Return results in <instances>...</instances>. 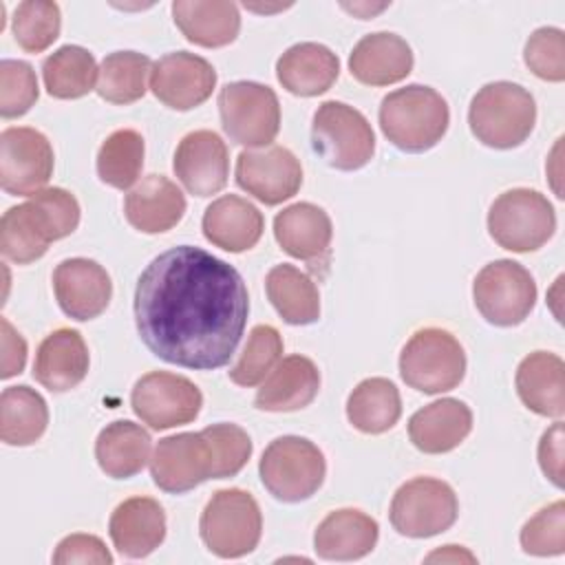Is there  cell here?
<instances>
[{
  "label": "cell",
  "mask_w": 565,
  "mask_h": 565,
  "mask_svg": "<svg viewBox=\"0 0 565 565\" xmlns=\"http://www.w3.org/2000/svg\"><path fill=\"white\" fill-rule=\"evenodd\" d=\"M380 536L377 521L362 510L329 512L313 532V550L324 561H358L373 552Z\"/></svg>",
  "instance_id": "24"
},
{
  "label": "cell",
  "mask_w": 565,
  "mask_h": 565,
  "mask_svg": "<svg viewBox=\"0 0 565 565\" xmlns=\"http://www.w3.org/2000/svg\"><path fill=\"white\" fill-rule=\"evenodd\" d=\"M40 88L35 71L22 60L0 62V115L4 119L22 117L38 102Z\"/></svg>",
  "instance_id": "41"
},
{
  "label": "cell",
  "mask_w": 565,
  "mask_h": 565,
  "mask_svg": "<svg viewBox=\"0 0 565 565\" xmlns=\"http://www.w3.org/2000/svg\"><path fill=\"white\" fill-rule=\"evenodd\" d=\"M95 459L113 479H130L143 470L150 459V435L139 424L117 419L99 430Z\"/></svg>",
  "instance_id": "31"
},
{
  "label": "cell",
  "mask_w": 565,
  "mask_h": 565,
  "mask_svg": "<svg viewBox=\"0 0 565 565\" xmlns=\"http://www.w3.org/2000/svg\"><path fill=\"white\" fill-rule=\"evenodd\" d=\"M459 501L450 483L435 477H415L397 488L391 501V525L411 539H428L452 527Z\"/></svg>",
  "instance_id": "10"
},
{
  "label": "cell",
  "mask_w": 565,
  "mask_h": 565,
  "mask_svg": "<svg viewBox=\"0 0 565 565\" xmlns=\"http://www.w3.org/2000/svg\"><path fill=\"white\" fill-rule=\"evenodd\" d=\"M523 60L527 68L545 79V82H563L565 79V35L556 26L536 29L523 51Z\"/></svg>",
  "instance_id": "44"
},
{
  "label": "cell",
  "mask_w": 565,
  "mask_h": 565,
  "mask_svg": "<svg viewBox=\"0 0 565 565\" xmlns=\"http://www.w3.org/2000/svg\"><path fill=\"white\" fill-rule=\"evenodd\" d=\"M152 481L170 494H181L214 479V452L205 433H179L159 439L150 457Z\"/></svg>",
  "instance_id": "14"
},
{
  "label": "cell",
  "mask_w": 565,
  "mask_h": 565,
  "mask_svg": "<svg viewBox=\"0 0 565 565\" xmlns=\"http://www.w3.org/2000/svg\"><path fill=\"white\" fill-rule=\"evenodd\" d=\"M320 391V371L305 355H287L274 369L254 397L258 411L291 413L309 406Z\"/></svg>",
  "instance_id": "26"
},
{
  "label": "cell",
  "mask_w": 565,
  "mask_h": 565,
  "mask_svg": "<svg viewBox=\"0 0 565 565\" xmlns=\"http://www.w3.org/2000/svg\"><path fill=\"white\" fill-rule=\"evenodd\" d=\"M201 225L212 245L238 254L260 241L265 221L254 203L236 194H225L207 205Z\"/></svg>",
  "instance_id": "29"
},
{
  "label": "cell",
  "mask_w": 565,
  "mask_h": 565,
  "mask_svg": "<svg viewBox=\"0 0 565 565\" xmlns=\"http://www.w3.org/2000/svg\"><path fill=\"white\" fill-rule=\"evenodd\" d=\"M340 75L338 55L318 42L289 46L276 62V77L285 90L298 97L327 93Z\"/></svg>",
  "instance_id": "27"
},
{
  "label": "cell",
  "mask_w": 565,
  "mask_h": 565,
  "mask_svg": "<svg viewBox=\"0 0 565 565\" xmlns=\"http://www.w3.org/2000/svg\"><path fill=\"white\" fill-rule=\"evenodd\" d=\"M216 86L214 66L194 53L177 51L159 57L150 71V90L174 110L201 106Z\"/></svg>",
  "instance_id": "16"
},
{
  "label": "cell",
  "mask_w": 565,
  "mask_h": 565,
  "mask_svg": "<svg viewBox=\"0 0 565 565\" xmlns=\"http://www.w3.org/2000/svg\"><path fill=\"white\" fill-rule=\"evenodd\" d=\"M539 466L543 475L563 488V422H554L539 441Z\"/></svg>",
  "instance_id": "47"
},
{
  "label": "cell",
  "mask_w": 565,
  "mask_h": 565,
  "mask_svg": "<svg viewBox=\"0 0 565 565\" xmlns=\"http://www.w3.org/2000/svg\"><path fill=\"white\" fill-rule=\"evenodd\" d=\"M29 201L42 214L53 241L73 234L79 225V203L64 188H44L29 196Z\"/></svg>",
  "instance_id": "45"
},
{
  "label": "cell",
  "mask_w": 565,
  "mask_h": 565,
  "mask_svg": "<svg viewBox=\"0 0 565 565\" xmlns=\"http://www.w3.org/2000/svg\"><path fill=\"white\" fill-rule=\"evenodd\" d=\"M172 18L190 42L205 49L227 46L241 31L238 7L223 0H177L172 2Z\"/></svg>",
  "instance_id": "30"
},
{
  "label": "cell",
  "mask_w": 565,
  "mask_h": 565,
  "mask_svg": "<svg viewBox=\"0 0 565 565\" xmlns=\"http://www.w3.org/2000/svg\"><path fill=\"white\" fill-rule=\"evenodd\" d=\"M214 452V479L238 475L252 457V439L236 424H212L203 428Z\"/></svg>",
  "instance_id": "43"
},
{
  "label": "cell",
  "mask_w": 565,
  "mask_h": 565,
  "mask_svg": "<svg viewBox=\"0 0 565 565\" xmlns=\"http://www.w3.org/2000/svg\"><path fill=\"white\" fill-rule=\"evenodd\" d=\"M53 146L35 128L11 126L0 135V185L13 196H33L53 174Z\"/></svg>",
  "instance_id": "13"
},
{
  "label": "cell",
  "mask_w": 565,
  "mask_h": 565,
  "mask_svg": "<svg viewBox=\"0 0 565 565\" xmlns=\"http://www.w3.org/2000/svg\"><path fill=\"white\" fill-rule=\"evenodd\" d=\"M519 399L536 415L563 417L565 413V364L556 353L534 351L516 369Z\"/></svg>",
  "instance_id": "28"
},
{
  "label": "cell",
  "mask_w": 565,
  "mask_h": 565,
  "mask_svg": "<svg viewBox=\"0 0 565 565\" xmlns=\"http://www.w3.org/2000/svg\"><path fill=\"white\" fill-rule=\"evenodd\" d=\"M556 230V212L545 194L512 188L499 194L488 212V232L503 249L525 254L543 247Z\"/></svg>",
  "instance_id": "7"
},
{
  "label": "cell",
  "mask_w": 565,
  "mask_h": 565,
  "mask_svg": "<svg viewBox=\"0 0 565 565\" xmlns=\"http://www.w3.org/2000/svg\"><path fill=\"white\" fill-rule=\"evenodd\" d=\"M468 124L483 146L510 150L521 146L534 130L536 102L521 84L490 82L472 97Z\"/></svg>",
  "instance_id": "3"
},
{
  "label": "cell",
  "mask_w": 565,
  "mask_h": 565,
  "mask_svg": "<svg viewBox=\"0 0 565 565\" xmlns=\"http://www.w3.org/2000/svg\"><path fill=\"white\" fill-rule=\"evenodd\" d=\"M199 532L212 554L241 558L256 550L263 534V514L247 490H216L201 514Z\"/></svg>",
  "instance_id": "6"
},
{
  "label": "cell",
  "mask_w": 565,
  "mask_h": 565,
  "mask_svg": "<svg viewBox=\"0 0 565 565\" xmlns=\"http://www.w3.org/2000/svg\"><path fill=\"white\" fill-rule=\"evenodd\" d=\"M130 406L152 430H166L196 419L203 406V395L199 386L183 375L150 371L135 382Z\"/></svg>",
  "instance_id": "12"
},
{
  "label": "cell",
  "mask_w": 565,
  "mask_h": 565,
  "mask_svg": "<svg viewBox=\"0 0 565 565\" xmlns=\"http://www.w3.org/2000/svg\"><path fill=\"white\" fill-rule=\"evenodd\" d=\"M521 547L532 556H558L565 552V503L554 501L539 510L521 530Z\"/></svg>",
  "instance_id": "42"
},
{
  "label": "cell",
  "mask_w": 565,
  "mask_h": 565,
  "mask_svg": "<svg viewBox=\"0 0 565 565\" xmlns=\"http://www.w3.org/2000/svg\"><path fill=\"white\" fill-rule=\"evenodd\" d=\"M124 214L135 230L161 234L183 218L185 196L168 177L148 174L126 194Z\"/></svg>",
  "instance_id": "23"
},
{
  "label": "cell",
  "mask_w": 565,
  "mask_h": 565,
  "mask_svg": "<svg viewBox=\"0 0 565 565\" xmlns=\"http://www.w3.org/2000/svg\"><path fill=\"white\" fill-rule=\"evenodd\" d=\"M236 183L265 205L291 199L302 185V166L285 146L243 150L236 157Z\"/></svg>",
  "instance_id": "15"
},
{
  "label": "cell",
  "mask_w": 565,
  "mask_h": 565,
  "mask_svg": "<svg viewBox=\"0 0 565 565\" xmlns=\"http://www.w3.org/2000/svg\"><path fill=\"white\" fill-rule=\"evenodd\" d=\"M249 316L243 276L192 245L172 247L141 271L135 322L159 360L194 371L221 369L234 355Z\"/></svg>",
  "instance_id": "1"
},
{
  "label": "cell",
  "mask_w": 565,
  "mask_h": 565,
  "mask_svg": "<svg viewBox=\"0 0 565 565\" xmlns=\"http://www.w3.org/2000/svg\"><path fill=\"white\" fill-rule=\"evenodd\" d=\"M60 7L49 0H24L15 7L11 29L18 46L26 53H42L60 35Z\"/></svg>",
  "instance_id": "39"
},
{
  "label": "cell",
  "mask_w": 565,
  "mask_h": 565,
  "mask_svg": "<svg viewBox=\"0 0 565 565\" xmlns=\"http://www.w3.org/2000/svg\"><path fill=\"white\" fill-rule=\"evenodd\" d=\"M53 291L60 309L73 320L102 316L113 296L108 271L90 258H66L53 271Z\"/></svg>",
  "instance_id": "17"
},
{
  "label": "cell",
  "mask_w": 565,
  "mask_h": 565,
  "mask_svg": "<svg viewBox=\"0 0 565 565\" xmlns=\"http://www.w3.org/2000/svg\"><path fill=\"white\" fill-rule=\"evenodd\" d=\"M0 344H2V371L0 377L9 380L22 373L26 362V342L24 338L11 327L7 318H0Z\"/></svg>",
  "instance_id": "48"
},
{
  "label": "cell",
  "mask_w": 565,
  "mask_h": 565,
  "mask_svg": "<svg viewBox=\"0 0 565 565\" xmlns=\"http://www.w3.org/2000/svg\"><path fill=\"white\" fill-rule=\"evenodd\" d=\"M172 168L190 194L212 196L227 183V146L214 130H192L179 141Z\"/></svg>",
  "instance_id": "18"
},
{
  "label": "cell",
  "mask_w": 565,
  "mask_h": 565,
  "mask_svg": "<svg viewBox=\"0 0 565 565\" xmlns=\"http://www.w3.org/2000/svg\"><path fill=\"white\" fill-rule=\"evenodd\" d=\"M221 124L227 137L247 148L269 146L280 130L276 93L258 82H230L218 93Z\"/></svg>",
  "instance_id": "9"
},
{
  "label": "cell",
  "mask_w": 565,
  "mask_h": 565,
  "mask_svg": "<svg viewBox=\"0 0 565 565\" xmlns=\"http://www.w3.org/2000/svg\"><path fill=\"white\" fill-rule=\"evenodd\" d=\"M313 150L335 170H360L375 152V135L369 119L344 102H322L311 124Z\"/></svg>",
  "instance_id": "8"
},
{
  "label": "cell",
  "mask_w": 565,
  "mask_h": 565,
  "mask_svg": "<svg viewBox=\"0 0 565 565\" xmlns=\"http://www.w3.org/2000/svg\"><path fill=\"white\" fill-rule=\"evenodd\" d=\"M472 298L479 313L494 327L521 324L536 305V282L516 260L499 258L488 263L472 282Z\"/></svg>",
  "instance_id": "11"
},
{
  "label": "cell",
  "mask_w": 565,
  "mask_h": 565,
  "mask_svg": "<svg viewBox=\"0 0 565 565\" xmlns=\"http://www.w3.org/2000/svg\"><path fill=\"white\" fill-rule=\"evenodd\" d=\"M49 424V408L44 397L26 386H7L0 395V439L7 446L35 444Z\"/></svg>",
  "instance_id": "33"
},
{
  "label": "cell",
  "mask_w": 565,
  "mask_h": 565,
  "mask_svg": "<svg viewBox=\"0 0 565 565\" xmlns=\"http://www.w3.org/2000/svg\"><path fill=\"white\" fill-rule=\"evenodd\" d=\"M433 561H441V563H446V561H450V563L468 561V563H475L477 558H475L468 550H463V547H459V545H444L441 550H437V552H433V554L426 556V563H433Z\"/></svg>",
  "instance_id": "49"
},
{
  "label": "cell",
  "mask_w": 565,
  "mask_h": 565,
  "mask_svg": "<svg viewBox=\"0 0 565 565\" xmlns=\"http://www.w3.org/2000/svg\"><path fill=\"white\" fill-rule=\"evenodd\" d=\"M450 124L446 99L430 86L408 84L380 104L384 137L404 152H426L441 141Z\"/></svg>",
  "instance_id": "2"
},
{
  "label": "cell",
  "mask_w": 565,
  "mask_h": 565,
  "mask_svg": "<svg viewBox=\"0 0 565 565\" xmlns=\"http://www.w3.org/2000/svg\"><path fill=\"white\" fill-rule=\"evenodd\" d=\"M42 77L51 97L77 99L97 86L99 68L90 51L77 44H66L44 60Z\"/></svg>",
  "instance_id": "36"
},
{
  "label": "cell",
  "mask_w": 565,
  "mask_h": 565,
  "mask_svg": "<svg viewBox=\"0 0 565 565\" xmlns=\"http://www.w3.org/2000/svg\"><path fill=\"white\" fill-rule=\"evenodd\" d=\"M55 565L68 563H93V565H110L113 554L106 550L104 541L93 534H68L64 536L53 554Z\"/></svg>",
  "instance_id": "46"
},
{
  "label": "cell",
  "mask_w": 565,
  "mask_h": 565,
  "mask_svg": "<svg viewBox=\"0 0 565 565\" xmlns=\"http://www.w3.org/2000/svg\"><path fill=\"white\" fill-rule=\"evenodd\" d=\"M402 415L397 386L386 377L362 380L347 399V417L360 433L380 435L391 430Z\"/></svg>",
  "instance_id": "34"
},
{
  "label": "cell",
  "mask_w": 565,
  "mask_h": 565,
  "mask_svg": "<svg viewBox=\"0 0 565 565\" xmlns=\"http://www.w3.org/2000/svg\"><path fill=\"white\" fill-rule=\"evenodd\" d=\"M402 380L426 395L452 391L466 375L461 342L441 327H424L411 335L399 353Z\"/></svg>",
  "instance_id": "4"
},
{
  "label": "cell",
  "mask_w": 565,
  "mask_h": 565,
  "mask_svg": "<svg viewBox=\"0 0 565 565\" xmlns=\"http://www.w3.org/2000/svg\"><path fill=\"white\" fill-rule=\"evenodd\" d=\"M349 71L366 86L397 84L413 71V51L397 33H369L353 46Z\"/></svg>",
  "instance_id": "22"
},
{
  "label": "cell",
  "mask_w": 565,
  "mask_h": 565,
  "mask_svg": "<svg viewBox=\"0 0 565 565\" xmlns=\"http://www.w3.org/2000/svg\"><path fill=\"white\" fill-rule=\"evenodd\" d=\"M53 236L31 201L9 207L0 218L2 256L15 265H29L42 258Z\"/></svg>",
  "instance_id": "35"
},
{
  "label": "cell",
  "mask_w": 565,
  "mask_h": 565,
  "mask_svg": "<svg viewBox=\"0 0 565 565\" xmlns=\"http://www.w3.org/2000/svg\"><path fill=\"white\" fill-rule=\"evenodd\" d=\"M280 355L282 338L278 329H274L271 324H256L249 331L247 344L238 362L230 369V380L238 386H256L280 362Z\"/></svg>",
  "instance_id": "40"
},
{
  "label": "cell",
  "mask_w": 565,
  "mask_h": 565,
  "mask_svg": "<svg viewBox=\"0 0 565 565\" xmlns=\"http://www.w3.org/2000/svg\"><path fill=\"white\" fill-rule=\"evenodd\" d=\"M90 355L79 331L62 327L51 331L38 347L33 377L53 393L75 388L88 373Z\"/></svg>",
  "instance_id": "21"
},
{
  "label": "cell",
  "mask_w": 565,
  "mask_h": 565,
  "mask_svg": "<svg viewBox=\"0 0 565 565\" xmlns=\"http://www.w3.org/2000/svg\"><path fill=\"white\" fill-rule=\"evenodd\" d=\"M267 298L287 324H311L320 318L316 282L294 265H276L265 276Z\"/></svg>",
  "instance_id": "32"
},
{
  "label": "cell",
  "mask_w": 565,
  "mask_h": 565,
  "mask_svg": "<svg viewBox=\"0 0 565 565\" xmlns=\"http://www.w3.org/2000/svg\"><path fill=\"white\" fill-rule=\"evenodd\" d=\"M274 236L282 252L309 263L313 269L329 265L331 260V218L313 203L287 205L274 218Z\"/></svg>",
  "instance_id": "19"
},
{
  "label": "cell",
  "mask_w": 565,
  "mask_h": 565,
  "mask_svg": "<svg viewBox=\"0 0 565 565\" xmlns=\"http://www.w3.org/2000/svg\"><path fill=\"white\" fill-rule=\"evenodd\" d=\"M143 137L132 128L110 132L97 152L99 179L117 190H128L137 183L143 168Z\"/></svg>",
  "instance_id": "38"
},
{
  "label": "cell",
  "mask_w": 565,
  "mask_h": 565,
  "mask_svg": "<svg viewBox=\"0 0 565 565\" xmlns=\"http://www.w3.org/2000/svg\"><path fill=\"white\" fill-rule=\"evenodd\" d=\"M108 534L121 556L143 558L166 539V512L150 497H130L113 510Z\"/></svg>",
  "instance_id": "20"
},
{
  "label": "cell",
  "mask_w": 565,
  "mask_h": 565,
  "mask_svg": "<svg viewBox=\"0 0 565 565\" xmlns=\"http://www.w3.org/2000/svg\"><path fill=\"white\" fill-rule=\"evenodd\" d=\"M260 481L267 492L285 503H300L318 492L327 475L322 450L298 435L274 439L258 463Z\"/></svg>",
  "instance_id": "5"
},
{
  "label": "cell",
  "mask_w": 565,
  "mask_h": 565,
  "mask_svg": "<svg viewBox=\"0 0 565 565\" xmlns=\"http://www.w3.org/2000/svg\"><path fill=\"white\" fill-rule=\"evenodd\" d=\"M152 71L148 55L137 51H115L99 64L97 95L110 104H132L146 95V79Z\"/></svg>",
  "instance_id": "37"
},
{
  "label": "cell",
  "mask_w": 565,
  "mask_h": 565,
  "mask_svg": "<svg viewBox=\"0 0 565 565\" xmlns=\"http://www.w3.org/2000/svg\"><path fill=\"white\" fill-rule=\"evenodd\" d=\"M472 430V411L455 397L437 399L408 419V437L413 446L426 455L455 450Z\"/></svg>",
  "instance_id": "25"
}]
</instances>
